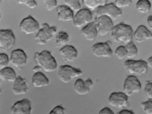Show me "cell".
<instances>
[{"instance_id": "22", "label": "cell", "mask_w": 152, "mask_h": 114, "mask_svg": "<svg viewBox=\"0 0 152 114\" xmlns=\"http://www.w3.org/2000/svg\"><path fill=\"white\" fill-rule=\"evenodd\" d=\"M0 77L3 81L8 82H14L17 78L16 74L14 70L8 67L0 70Z\"/></svg>"}, {"instance_id": "33", "label": "cell", "mask_w": 152, "mask_h": 114, "mask_svg": "<svg viewBox=\"0 0 152 114\" xmlns=\"http://www.w3.org/2000/svg\"><path fill=\"white\" fill-rule=\"evenodd\" d=\"M45 7L47 10L50 11L56 7L57 1L55 0H45L44 1Z\"/></svg>"}, {"instance_id": "8", "label": "cell", "mask_w": 152, "mask_h": 114, "mask_svg": "<svg viewBox=\"0 0 152 114\" xmlns=\"http://www.w3.org/2000/svg\"><path fill=\"white\" fill-rule=\"evenodd\" d=\"M93 15L88 9H81L77 13L73 20L74 26L78 28L84 27L91 23L93 20Z\"/></svg>"}, {"instance_id": "29", "label": "cell", "mask_w": 152, "mask_h": 114, "mask_svg": "<svg viewBox=\"0 0 152 114\" xmlns=\"http://www.w3.org/2000/svg\"><path fill=\"white\" fill-rule=\"evenodd\" d=\"M141 106L146 114H152V99L142 102Z\"/></svg>"}, {"instance_id": "10", "label": "cell", "mask_w": 152, "mask_h": 114, "mask_svg": "<svg viewBox=\"0 0 152 114\" xmlns=\"http://www.w3.org/2000/svg\"><path fill=\"white\" fill-rule=\"evenodd\" d=\"M112 43L110 41L96 43L92 47L93 54L98 57H110L112 55Z\"/></svg>"}, {"instance_id": "30", "label": "cell", "mask_w": 152, "mask_h": 114, "mask_svg": "<svg viewBox=\"0 0 152 114\" xmlns=\"http://www.w3.org/2000/svg\"><path fill=\"white\" fill-rule=\"evenodd\" d=\"M115 53L116 56L119 59H124L126 56L127 51L125 46H120L116 49Z\"/></svg>"}, {"instance_id": "20", "label": "cell", "mask_w": 152, "mask_h": 114, "mask_svg": "<svg viewBox=\"0 0 152 114\" xmlns=\"http://www.w3.org/2000/svg\"><path fill=\"white\" fill-rule=\"evenodd\" d=\"M81 33L87 41H94L96 38L98 33L94 23L91 22L82 28Z\"/></svg>"}, {"instance_id": "39", "label": "cell", "mask_w": 152, "mask_h": 114, "mask_svg": "<svg viewBox=\"0 0 152 114\" xmlns=\"http://www.w3.org/2000/svg\"><path fill=\"white\" fill-rule=\"evenodd\" d=\"M117 114H135V113L132 110L124 109L120 111Z\"/></svg>"}, {"instance_id": "12", "label": "cell", "mask_w": 152, "mask_h": 114, "mask_svg": "<svg viewBox=\"0 0 152 114\" xmlns=\"http://www.w3.org/2000/svg\"><path fill=\"white\" fill-rule=\"evenodd\" d=\"M19 28L20 31L26 35L34 34L39 28L38 22L31 16L24 18L20 22Z\"/></svg>"}, {"instance_id": "14", "label": "cell", "mask_w": 152, "mask_h": 114, "mask_svg": "<svg viewBox=\"0 0 152 114\" xmlns=\"http://www.w3.org/2000/svg\"><path fill=\"white\" fill-rule=\"evenodd\" d=\"M27 57L22 50L16 49L11 52L10 61L16 68L21 69L26 64Z\"/></svg>"}, {"instance_id": "34", "label": "cell", "mask_w": 152, "mask_h": 114, "mask_svg": "<svg viewBox=\"0 0 152 114\" xmlns=\"http://www.w3.org/2000/svg\"><path fill=\"white\" fill-rule=\"evenodd\" d=\"M131 3L132 1L130 0H117L115 1V5L120 9L129 6Z\"/></svg>"}, {"instance_id": "3", "label": "cell", "mask_w": 152, "mask_h": 114, "mask_svg": "<svg viewBox=\"0 0 152 114\" xmlns=\"http://www.w3.org/2000/svg\"><path fill=\"white\" fill-rule=\"evenodd\" d=\"M57 30V28L55 26L50 27L47 23L43 24L41 28L35 36L36 42L40 45L46 44L53 38Z\"/></svg>"}, {"instance_id": "26", "label": "cell", "mask_w": 152, "mask_h": 114, "mask_svg": "<svg viewBox=\"0 0 152 114\" xmlns=\"http://www.w3.org/2000/svg\"><path fill=\"white\" fill-rule=\"evenodd\" d=\"M83 2L89 9L94 10L106 4V0H84Z\"/></svg>"}, {"instance_id": "25", "label": "cell", "mask_w": 152, "mask_h": 114, "mask_svg": "<svg viewBox=\"0 0 152 114\" xmlns=\"http://www.w3.org/2000/svg\"><path fill=\"white\" fill-rule=\"evenodd\" d=\"M151 5L148 0H140L136 3V7L137 11L141 13L145 14L150 10Z\"/></svg>"}, {"instance_id": "31", "label": "cell", "mask_w": 152, "mask_h": 114, "mask_svg": "<svg viewBox=\"0 0 152 114\" xmlns=\"http://www.w3.org/2000/svg\"><path fill=\"white\" fill-rule=\"evenodd\" d=\"M144 92L148 99H152V82L148 81H146Z\"/></svg>"}, {"instance_id": "28", "label": "cell", "mask_w": 152, "mask_h": 114, "mask_svg": "<svg viewBox=\"0 0 152 114\" xmlns=\"http://www.w3.org/2000/svg\"><path fill=\"white\" fill-rule=\"evenodd\" d=\"M65 5L73 12L77 13L81 9V6L79 0H66L64 1Z\"/></svg>"}, {"instance_id": "38", "label": "cell", "mask_w": 152, "mask_h": 114, "mask_svg": "<svg viewBox=\"0 0 152 114\" xmlns=\"http://www.w3.org/2000/svg\"><path fill=\"white\" fill-rule=\"evenodd\" d=\"M84 83L86 86L90 89L94 86V84L93 81L90 78H88L84 81Z\"/></svg>"}, {"instance_id": "24", "label": "cell", "mask_w": 152, "mask_h": 114, "mask_svg": "<svg viewBox=\"0 0 152 114\" xmlns=\"http://www.w3.org/2000/svg\"><path fill=\"white\" fill-rule=\"evenodd\" d=\"M69 40V37L68 34L63 31L59 32L56 36L55 42V46L57 48H59L66 44Z\"/></svg>"}, {"instance_id": "9", "label": "cell", "mask_w": 152, "mask_h": 114, "mask_svg": "<svg viewBox=\"0 0 152 114\" xmlns=\"http://www.w3.org/2000/svg\"><path fill=\"white\" fill-rule=\"evenodd\" d=\"M15 37L10 29H1L0 30V47L4 51L10 50L14 46Z\"/></svg>"}, {"instance_id": "41", "label": "cell", "mask_w": 152, "mask_h": 114, "mask_svg": "<svg viewBox=\"0 0 152 114\" xmlns=\"http://www.w3.org/2000/svg\"><path fill=\"white\" fill-rule=\"evenodd\" d=\"M42 70V68L38 65L35 66L33 69V71L35 72V73L40 72Z\"/></svg>"}, {"instance_id": "13", "label": "cell", "mask_w": 152, "mask_h": 114, "mask_svg": "<svg viewBox=\"0 0 152 114\" xmlns=\"http://www.w3.org/2000/svg\"><path fill=\"white\" fill-rule=\"evenodd\" d=\"M94 24L98 33L102 36L107 35L113 27L112 20L105 16L98 17Z\"/></svg>"}, {"instance_id": "17", "label": "cell", "mask_w": 152, "mask_h": 114, "mask_svg": "<svg viewBox=\"0 0 152 114\" xmlns=\"http://www.w3.org/2000/svg\"><path fill=\"white\" fill-rule=\"evenodd\" d=\"M56 11L58 20L65 22H69L73 21V12L66 6H59L57 7Z\"/></svg>"}, {"instance_id": "37", "label": "cell", "mask_w": 152, "mask_h": 114, "mask_svg": "<svg viewBox=\"0 0 152 114\" xmlns=\"http://www.w3.org/2000/svg\"><path fill=\"white\" fill-rule=\"evenodd\" d=\"M99 114H115V113L110 108L105 107L100 110Z\"/></svg>"}, {"instance_id": "36", "label": "cell", "mask_w": 152, "mask_h": 114, "mask_svg": "<svg viewBox=\"0 0 152 114\" xmlns=\"http://www.w3.org/2000/svg\"><path fill=\"white\" fill-rule=\"evenodd\" d=\"M65 109L62 106L58 105L55 107L49 114H64Z\"/></svg>"}, {"instance_id": "18", "label": "cell", "mask_w": 152, "mask_h": 114, "mask_svg": "<svg viewBox=\"0 0 152 114\" xmlns=\"http://www.w3.org/2000/svg\"><path fill=\"white\" fill-rule=\"evenodd\" d=\"M134 40L137 43L152 39V33L147 28L143 25L139 26L134 34Z\"/></svg>"}, {"instance_id": "42", "label": "cell", "mask_w": 152, "mask_h": 114, "mask_svg": "<svg viewBox=\"0 0 152 114\" xmlns=\"http://www.w3.org/2000/svg\"><path fill=\"white\" fill-rule=\"evenodd\" d=\"M147 62L148 66L152 69V57H150L148 59Z\"/></svg>"}, {"instance_id": "15", "label": "cell", "mask_w": 152, "mask_h": 114, "mask_svg": "<svg viewBox=\"0 0 152 114\" xmlns=\"http://www.w3.org/2000/svg\"><path fill=\"white\" fill-rule=\"evenodd\" d=\"M31 104L28 99L24 98L15 102L10 109L12 114H31Z\"/></svg>"}, {"instance_id": "40", "label": "cell", "mask_w": 152, "mask_h": 114, "mask_svg": "<svg viewBox=\"0 0 152 114\" xmlns=\"http://www.w3.org/2000/svg\"><path fill=\"white\" fill-rule=\"evenodd\" d=\"M147 21L149 27L152 29V15L148 17Z\"/></svg>"}, {"instance_id": "5", "label": "cell", "mask_w": 152, "mask_h": 114, "mask_svg": "<svg viewBox=\"0 0 152 114\" xmlns=\"http://www.w3.org/2000/svg\"><path fill=\"white\" fill-rule=\"evenodd\" d=\"M148 66L147 62L142 60H128L124 63V67L126 72L130 74L139 75H142L146 73Z\"/></svg>"}, {"instance_id": "11", "label": "cell", "mask_w": 152, "mask_h": 114, "mask_svg": "<svg viewBox=\"0 0 152 114\" xmlns=\"http://www.w3.org/2000/svg\"><path fill=\"white\" fill-rule=\"evenodd\" d=\"M108 102L113 107L119 109L124 108L128 105V96L123 92H113L110 95Z\"/></svg>"}, {"instance_id": "32", "label": "cell", "mask_w": 152, "mask_h": 114, "mask_svg": "<svg viewBox=\"0 0 152 114\" xmlns=\"http://www.w3.org/2000/svg\"><path fill=\"white\" fill-rule=\"evenodd\" d=\"M9 62L8 56L4 53L0 54V70L7 67Z\"/></svg>"}, {"instance_id": "19", "label": "cell", "mask_w": 152, "mask_h": 114, "mask_svg": "<svg viewBox=\"0 0 152 114\" xmlns=\"http://www.w3.org/2000/svg\"><path fill=\"white\" fill-rule=\"evenodd\" d=\"M14 82L12 90L14 94L19 95L26 93L28 90V88L25 78H22L20 76H18Z\"/></svg>"}, {"instance_id": "2", "label": "cell", "mask_w": 152, "mask_h": 114, "mask_svg": "<svg viewBox=\"0 0 152 114\" xmlns=\"http://www.w3.org/2000/svg\"><path fill=\"white\" fill-rule=\"evenodd\" d=\"M34 59L36 64L47 73H51L56 69L57 64L50 52L44 50L41 53L36 52Z\"/></svg>"}, {"instance_id": "23", "label": "cell", "mask_w": 152, "mask_h": 114, "mask_svg": "<svg viewBox=\"0 0 152 114\" xmlns=\"http://www.w3.org/2000/svg\"><path fill=\"white\" fill-rule=\"evenodd\" d=\"M74 89L76 93L81 95L88 93L90 90L86 86L84 81L80 78L77 79L75 82Z\"/></svg>"}, {"instance_id": "35", "label": "cell", "mask_w": 152, "mask_h": 114, "mask_svg": "<svg viewBox=\"0 0 152 114\" xmlns=\"http://www.w3.org/2000/svg\"><path fill=\"white\" fill-rule=\"evenodd\" d=\"M17 2L19 4L24 5L31 9L35 8L37 5L35 1L33 0H18Z\"/></svg>"}, {"instance_id": "6", "label": "cell", "mask_w": 152, "mask_h": 114, "mask_svg": "<svg viewBox=\"0 0 152 114\" xmlns=\"http://www.w3.org/2000/svg\"><path fill=\"white\" fill-rule=\"evenodd\" d=\"M98 17L105 16L112 20H116L120 18L122 15L120 9L117 7L113 3L100 7L97 9L96 12Z\"/></svg>"}, {"instance_id": "21", "label": "cell", "mask_w": 152, "mask_h": 114, "mask_svg": "<svg viewBox=\"0 0 152 114\" xmlns=\"http://www.w3.org/2000/svg\"><path fill=\"white\" fill-rule=\"evenodd\" d=\"M31 81L33 86L36 88L47 86L49 84L48 78L41 72L35 73L32 77Z\"/></svg>"}, {"instance_id": "7", "label": "cell", "mask_w": 152, "mask_h": 114, "mask_svg": "<svg viewBox=\"0 0 152 114\" xmlns=\"http://www.w3.org/2000/svg\"><path fill=\"white\" fill-rule=\"evenodd\" d=\"M141 89V83L135 76L129 75L126 78L123 87L124 93L127 96L139 93Z\"/></svg>"}, {"instance_id": "4", "label": "cell", "mask_w": 152, "mask_h": 114, "mask_svg": "<svg viewBox=\"0 0 152 114\" xmlns=\"http://www.w3.org/2000/svg\"><path fill=\"white\" fill-rule=\"evenodd\" d=\"M83 73V71L80 69L66 65L59 67L58 76L62 82L67 83L73 78L81 76Z\"/></svg>"}, {"instance_id": "1", "label": "cell", "mask_w": 152, "mask_h": 114, "mask_svg": "<svg viewBox=\"0 0 152 114\" xmlns=\"http://www.w3.org/2000/svg\"><path fill=\"white\" fill-rule=\"evenodd\" d=\"M110 32L111 38L115 42L127 44L132 41L133 30L130 25L121 22L113 27Z\"/></svg>"}, {"instance_id": "16", "label": "cell", "mask_w": 152, "mask_h": 114, "mask_svg": "<svg viewBox=\"0 0 152 114\" xmlns=\"http://www.w3.org/2000/svg\"><path fill=\"white\" fill-rule=\"evenodd\" d=\"M60 56L66 62H73L77 57V51L73 46L66 45L60 49L59 51Z\"/></svg>"}, {"instance_id": "27", "label": "cell", "mask_w": 152, "mask_h": 114, "mask_svg": "<svg viewBox=\"0 0 152 114\" xmlns=\"http://www.w3.org/2000/svg\"><path fill=\"white\" fill-rule=\"evenodd\" d=\"M125 47L127 51V57L131 58L137 56L138 53V49L133 42L132 41L128 43Z\"/></svg>"}]
</instances>
